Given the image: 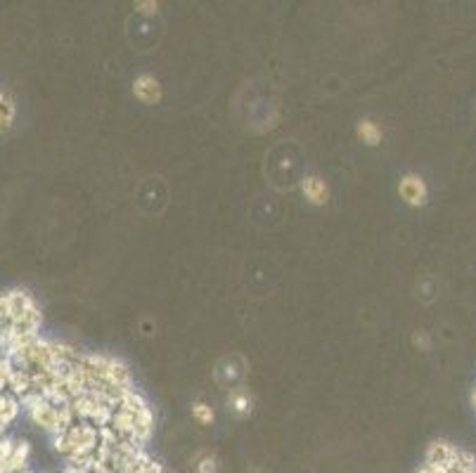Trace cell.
Masks as SVG:
<instances>
[{"mask_svg": "<svg viewBox=\"0 0 476 473\" xmlns=\"http://www.w3.org/2000/svg\"><path fill=\"white\" fill-rule=\"evenodd\" d=\"M417 473H476V454L450 440H434Z\"/></svg>", "mask_w": 476, "mask_h": 473, "instance_id": "obj_1", "label": "cell"}, {"mask_svg": "<svg viewBox=\"0 0 476 473\" xmlns=\"http://www.w3.org/2000/svg\"><path fill=\"white\" fill-rule=\"evenodd\" d=\"M398 197L405 206H410V209H422V206H427L429 187H427V182H424V178L417 175V173H405V175H400Z\"/></svg>", "mask_w": 476, "mask_h": 473, "instance_id": "obj_2", "label": "cell"}, {"mask_svg": "<svg viewBox=\"0 0 476 473\" xmlns=\"http://www.w3.org/2000/svg\"><path fill=\"white\" fill-rule=\"evenodd\" d=\"M130 90H133V97L140 105L145 107H154L159 105V102L164 100V85L162 80H159L154 74H137L133 78V85H130Z\"/></svg>", "mask_w": 476, "mask_h": 473, "instance_id": "obj_3", "label": "cell"}, {"mask_svg": "<svg viewBox=\"0 0 476 473\" xmlns=\"http://www.w3.org/2000/svg\"><path fill=\"white\" fill-rule=\"evenodd\" d=\"M301 192H303V199H306L311 206H315V209H323V206H327L330 204V197H332L330 184H327L325 178H320V175L303 178Z\"/></svg>", "mask_w": 476, "mask_h": 473, "instance_id": "obj_4", "label": "cell"}, {"mask_svg": "<svg viewBox=\"0 0 476 473\" xmlns=\"http://www.w3.org/2000/svg\"><path fill=\"white\" fill-rule=\"evenodd\" d=\"M355 137H358L365 147H377V145H382V140H384V130L377 121L360 119L358 123H355Z\"/></svg>", "mask_w": 476, "mask_h": 473, "instance_id": "obj_5", "label": "cell"}, {"mask_svg": "<svg viewBox=\"0 0 476 473\" xmlns=\"http://www.w3.org/2000/svg\"><path fill=\"white\" fill-rule=\"evenodd\" d=\"M17 117V105L8 90H0V130H10Z\"/></svg>", "mask_w": 476, "mask_h": 473, "instance_id": "obj_6", "label": "cell"}, {"mask_svg": "<svg viewBox=\"0 0 476 473\" xmlns=\"http://www.w3.org/2000/svg\"><path fill=\"white\" fill-rule=\"evenodd\" d=\"M190 412H192V419L197 421V424H202V426H211L216 421L214 407H211L206 400H194L192 407H190Z\"/></svg>", "mask_w": 476, "mask_h": 473, "instance_id": "obj_7", "label": "cell"}, {"mask_svg": "<svg viewBox=\"0 0 476 473\" xmlns=\"http://www.w3.org/2000/svg\"><path fill=\"white\" fill-rule=\"evenodd\" d=\"M230 407L232 412L237 414V417H244V414L251 412V397L246 390H235L230 393Z\"/></svg>", "mask_w": 476, "mask_h": 473, "instance_id": "obj_8", "label": "cell"}, {"mask_svg": "<svg viewBox=\"0 0 476 473\" xmlns=\"http://www.w3.org/2000/svg\"><path fill=\"white\" fill-rule=\"evenodd\" d=\"M135 10L142 15H157L159 12V3L157 0H147V3H135Z\"/></svg>", "mask_w": 476, "mask_h": 473, "instance_id": "obj_9", "label": "cell"}, {"mask_svg": "<svg viewBox=\"0 0 476 473\" xmlns=\"http://www.w3.org/2000/svg\"><path fill=\"white\" fill-rule=\"evenodd\" d=\"M472 402H474V407H476V388H474V395H472Z\"/></svg>", "mask_w": 476, "mask_h": 473, "instance_id": "obj_10", "label": "cell"}]
</instances>
